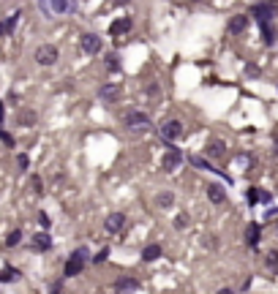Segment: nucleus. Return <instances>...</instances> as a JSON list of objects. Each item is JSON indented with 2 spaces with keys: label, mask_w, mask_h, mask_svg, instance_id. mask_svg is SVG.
Segmentation results:
<instances>
[{
  "label": "nucleus",
  "mask_w": 278,
  "mask_h": 294,
  "mask_svg": "<svg viewBox=\"0 0 278 294\" xmlns=\"http://www.w3.org/2000/svg\"><path fill=\"white\" fill-rule=\"evenodd\" d=\"M125 125L131 131H150L153 128V120H150V115H145V112H128V115H125Z\"/></svg>",
  "instance_id": "1"
},
{
  "label": "nucleus",
  "mask_w": 278,
  "mask_h": 294,
  "mask_svg": "<svg viewBox=\"0 0 278 294\" xmlns=\"http://www.w3.org/2000/svg\"><path fill=\"white\" fill-rule=\"evenodd\" d=\"M35 63H38V66H55L57 63V47L41 44V47L35 49Z\"/></svg>",
  "instance_id": "2"
},
{
  "label": "nucleus",
  "mask_w": 278,
  "mask_h": 294,
  "mask_svg": "<svg viewBox=\"0 0 278 294\" xmlns=\"http://www.w3.org/2000/svg\"><path fill=\"white\" fill-rule=\"evenodd\" d=\"M161 137L167 139V142L180 139L183 137V123H180V120H167V123L161 125Z\"/></svg>",
  "instance_id": "3"
},
{
  "label": "nucleus",
  "mask_w": 278,
  "mask_h": 294,
  "mask_svg": "<svg viewBox=\"0 0 278 294\" xmlns=\"http://www.w3.org/2000/svg\"><path fill=\"white\" fill-rule=\"evenodd\" d=\"M82 270H85V259H79V256L71 253L69 261H66V267H63V278H74V275H79Z\"/></svg>",
  "instance_id": "4"
},
{
  "label": "nucleus",
  "mask_w": 278,
  "mask_h": 294,
  "mask_svg": "<svg viewBox=\"0 0 278 294\" xmlns=\"http://www.w3.org/2000/svg\"><path fill=\"white\" fill-rule=\"evenodd\" d=\"M104 226H106V232H109V234H118L120 229L125 226V212H109L106 221H104Z\"/></svg>",
  "instance_id": "5"
},
{
  "label": "nucleus",
  "mask_w": 278,
  "mask_h": 294,
  "mask_svg": "<svg viewBox=\"0 0 278 294\" xmlns=\"http://www.w3.org/2000/svg\"><path fill=\"white\" fill-rule=\"evenodd\" d=\"M139 289V280L131 278V275H123V278L115 283V294H134Z\"/></svg>",
  "instance_id": "6"
},
{
  "label": "nucleus",
  "mask_w": 278,
  "mask_h": 294,
  "mask_svg": "<svg viewBox=\"0 0 278 294\" xmlns=\"http://www.w3.org/2000/svg\"><path fill=\"white\" fill-rule=\"evenodd\" d=\"M79 44H82V49L87 55H98V52H101V38H98L96 33H85Z\"/></svg>",
  "instance_id": "7"
},
{
  "label": "nucleus",
  "mask_w": 278,
  "mask_h": 294,
  "mask_svg": "<svg viewBox=\"0 0 278 294\" xmlns=\"http://www.w3.org/2000/svg\"><path fill=\"white\" fill-rule=\"evenodd\" d=\"M180 161H183V153L177 150V147H169L167 156H164V161H161V166H164L167 172H172V169H177V166H180Z\"/></svg>",
  "instance_id": "8"
},
{
  "label": "nucleus",
  "mask_w": 278,
  "mask_h": 294,
  "mask_svg": "<svg viewBox=\"0 0 278 294\" xmlns=\"http://www.w3.org/2000/svg\"><path fill=\"white\" fill-rule=\"evenodd\" d=\"M98 98H101V101H118V98H120V85L106 82L104 87L98 90Z\"/></svg>",
  "instance_id": "9"
},
{
  "label": "nucleus",
  "mask_w": 278,
  "mask_h": 294,
  "mask_svg": "<svg viewBox=\"0 0 278 294\" xmlns=\"http://www.w3.org/2000/svg\"><path fill=\"white\" fill-rule=\"evenodd\" d=\"M128 30H131V19H128V17H123V19H115V22H112L109 35H115V38H118V35L128 33Z\"/></svg>",
  "instance_id": "10"
},
{
  "label": "nucleus",
  "mask_w": 278,
  "mask_h": 294,
  "mask_svg": "<svg viewBox=\"0 0 278 294\" xmlns=\"http://www.w3.org/2000/svg\"><path fill=\"white\" fill-rule=\"evenodd\" d=\"M254 17L259 19V25H264V22L273 17V6L270 3H257V6H254Z\"/></svg>",
  "instance_id": "11"
},
{
  "label": "nucleus",
  "mask_w": 278,
  "mask_h": 294,
  "mask_svg": "<svg viewBox=\"0 0 278 294\" xmlns=\"http://www.w3.org/2000/svg\"><path fill=\"white\" fill-rule=\"evenodd\" d=\"M208 199L210 202H213V205H224V202H226V193H224V188L221 185H208Z\"/></svg>",
  "instance_id": "12"
},
{
  "label": "nucleus",
  "mask_w": 278,
  "mask_h": 294,
  "mask_svg": "<svg viewBox=\"0 0 278 294\" xmlns=\"http://www.w3.org/2000/svg\"><path fill=\"white\" fill-rule=\"evenodd\" d=\"M245 28H248V17H243V14H237V17H232V19H229V33H232V35H237V33H243Z\"/></svg>",
  "instance_id": "13"
},
{
  "label": "nucleus",
  "mask_w": 278,
  "mask_h": 294,
  "mask_svg": "<svg viewBox=\"0 0 278 294\" xmlns=\"http://www.w3.org/2000/svg\"><path fill=\"white\" fill-rule=\"evenodd\" d=\"M142 259H145V261H156V259H161V245H156V242H153V245H147L145 251H142Z\"/></svg>",
  "instance_id": "14"
},
{
  "label": "nucleus",
  "mask_w": 278,
  "mask_h": 294,
  "mask_svg": "<svg viewBox=\"0 0 278 294\" xmlns=\"http://www.w3.org/2000/svg\"><path fill=\"white\" fill-rule=\"evenodd\" d=\"M205 153H208L210 158H221L226 150H224V142H221V139H216V142H210V144H208V150H205Z\"/></svg>",
  "instance_id": "15"
},
{
  "label": "nucleus",
  "mask_w": 278,
  "mask_h": 294,
  "mask_svg": "<svg viewBox=\"0 0 278 294\" xmlns=\"http://www.w3.org/2000/svg\"><path fill=\"white\" fill-rule=\"evenodd\" d=\"M49 8H52V14H66L71 8V0H49Z\"/></svg>",
  "instance_id": "16"
},
{
  "label": "nucleus",
  "mask_w": 278,
  "mask_h": 294,
  "mask_svg": "<svg viewBox=\"0 0 278 294\" xmlns=\"http://www.w3.org/2000/svg\"><path fill=\"white\" fill-rule=\"evenodd\" d=\"M245 242H248L251 248L259 242V224H251L248 226V232H245Z\"/></svg>",
  "instance_id": "17"
},
{
  "label": "nucleus",
  "mask_w": 278,
  "mask_h": 294,
  "mask_svg": "<svg viewBox=\"0 0 278 294\" xmlns=\"http://www.w3.org/2000/svg\"><path fill=\"white\" fill-rule=\"evenodd\" d=\"M35 248H44V251H47V248H52V237H49L47 232H41V234H35Z\"/></svg>",
  "instance_id": "18"
},
{
  "label": "nucleus",
  "mask_w": 278,
  "mask_h": 294,
  "mask_svg": "<svg viewBox=\"0 0 278 294\" xmlns=\"http://www.w3.org/2000/svg\"><path fill=\"white\" fill-rule=\"evenodd\" d=\"M191 164L196 166V169H205V172H216L213 166H210V161H205L202 156H191Z\"/></svg>",
  "instance_id": "19"
},
{
  "label": "nucleus",
  "mask_w": 278,
  "mask_h": 294,
  "mask_svg": "<svg viewBox=\"0 0 278 294\" xmlns=\"http://www.w3.org/2000/svg\"><path fill=\"white\" fill-rule=\"evenodd\" d=\"M172 202H174V196L169 191H164V193H158V196H156V205H158V207H169Z\"/></svg>",
  "instance_id": "20"
},
{
  "label": "nucleus",
  "mask_w": 278,
  "mask_h": 294,
  "mask_svg": "<svg viewBox=\"0 0 278 294\" xmlns=\"http://www.w3.org/2000/svg\"><path fill=\"white\" fill-rule=\"evenodd\" d=\"M262 35H264V44H273V41H276V30H273L267 22L262 25Z\"/></svg>",
  "instance_id": "21"
},
{
  "label": "nucleus",
  "mask_w": 278,
  "mask_h": 294,
  "mask_svg": "<svg viewBox=\"0 0 278 294\" xmlns=\"http://www.w3.org/2000/svg\"><path fill=\"white\" fill-rule=\"evenodd\" d=\"M19 242H22V232H19V229H17V232H11V234L6 237V245H8V248L19 245Z\"/></svg>",
  "instance_id": "22"
},
{
  "label": "nucleus",
  "mask_w": 278,
  "mask_h": 294,
  "mask_svg": "<svg viewBox=\"0 0 278 294\" xmlns=\"http://www.w3.org/2000/svg\"><path fill=\"white\" fill-rule=\"evenodd\" d=\"M264 261H267V267H270L273 273H278V251H270Z\"/></svg>",
  "instance_id": "23"
},
{
  "label": "nucleus",
  "mask_w": 278,
  "mask_h": 294,
  "mask_svg": "<svg viewBox=\"0 0 278 294\" xmlns=\"http://www.w3.org/2000/svg\"><path fill=\"white\" fill-rule=\"evenodd\" d=\"M17 280V270H0V283H11Z\"/></svg>",
  "instance_id": "24"
},
{
  "label": "nucleus",
  "mask_w": 278,
  "mask_h": 294,
  "mask_svg": "<svg viewBox=\"0 0 278 294\" xmlns=\"http://www.w3.org/2000/svg\"><path fill=\"white\" fill-rule=\"evenodd\" d=\"M106 259H109V248H101V251L93 256V261H96V264H101V261H106Z\"/></svg>",
  "instance_id": "25"
},
{
  "label": "nucleus",
  "mask_w": 278,
  "mask_h": 294,
  "mask_svg": "<svg viewBox=\"0 0 278 294\" xmlns=\"http://www.w3.org/2000/svg\"><path fill=\"white\" fill-rule=\"evenodd\" d=\"M17 19H19V14L8 17V19H6V25H3V33H11V30H14V25H17Z\"/></svg>",
  "instance_id": "26"
},
{
  "label": "nucleus",
  "mask_w": 278,
  "mask_h": 294,
  "mask_svg": "<svg viewBox=\"0 0 278 294\" xmlns=\"http://www.w3.org/2000/svg\"><path fill=\"white\" fill-rule=\"evenodd\" d=\"M17 120H19V123H25V125H30L35 120V115H33V112H22V115H17Z\"/></svg>",
  "instance_id": "27"
},
{
  "label": "nucleus",
  "mask_w": 278,
  "mask_h": 294,
  "mask_svg": "<svg viewBox=\"0 0 278 294\" xmlns=\"http://www.w3.org/2000/svg\"><path fill=\"white\" fill-rule=\"evenodd\" d=\"M245 199H248V205H254V202H259V191H257V188H248V193H245Z\"/></svg>",
  "instance_id": "28"
},
{
  "label": "nucleus",
  "mask_w": 278,
  "mask_h": 294,
  "mask_svg": "<svg viewBox=\"0 0 278 294\" xmlns=\"http://www.w3.org/2000/svg\"><path fill=\"white\" fill-rule=\"evenodd\" d=\"M28 164H30V158H28V156H19V158H17V166H19V172L28 169Z\"/></svg>",
  "instance_id": "29"
},
{
  "label": "nucleus",
  "mask_w": 278,
  "mask_h": 294,
  "mask_svg": "<svg viewBox=\"0 0 278 294\" xmlns=\"http://www.w3.org/2000/svg\"><path fill=\"white\" fill-rule=\"evenodd\" d=\"M106 60H109V69H112V71H118V69H120V63H118V55H109V57H106Z\"/></svg>",
  "instance_id": "30"
},
{
  "label": "nucleus",
  "mask_w": 278,
  "mask_h": 294,
  "mask_svg": "<svg viewBox=\"0 0 278 294\" xmlns=\"http://www.w3.org/2000/svg\"><path fill=\"white\" fill-rule=\"evenodd\" d=\"M38 224H41L44 229L49 226V215H47V212H38Z\"/></svg>",
  "instance_id": "31"
},
{
  "label": "nucleus",
  "mask_w": 278,
  "mask_h": 294,
  "mask_svg": "<svg viewBox=\"0 0 278 294\" xmlns=\"http://www.w3.org/2000/svg\"><path fill=\"white\" fill-rule=\"evenodd\" d=\"M0 139H3V142H6V144H14V139H11V134H6V131H0Z\"/></svg>",
  "instance_id": "32"
},
{
  "label": "nucleus",
  "mask_w": 278,
  "mask_h": 294,
  "mask_svg": "<svg viewBox=\"0 0 278 294\" xmlns=\"http://www.w3.org/2000/svg\"><path fill=\"white\" fill-rule=\"evenodd\" d=\"M276 215H278V207H270V210L264 212V218H267V221H270V218H276Z\"/></svg>",
  "instance_id": "33"
},
{
  "label": "nucleus",
  "mask_w": 278,
  "mask_h": 294,
  "mask_svg": "<svg viewBox=\"0 0 278 294\" xmlns=\"http://www.w3.org/2000/svg\"><path fill=\"white\" fill-rule=\"evenodd\" d=\"M30 185H33L35 191H41V177H33V180H30Z\"/></svg>",
  "instance_id": "34"
},
{
  "label": "nucleus",
  "mask_w": 278,
  "mask_h": 294,
  "mask_svg": "<svg viewBox=\"0 0 278 294\" xmlns=\"http://www.w3.org/2000/svg\"><path fill=\"white\" fill-rule=\"evenodd\" d=\"M3 117H6V106L0 104V125H3Z\"/></svg>",
  "instance_id": "35"
},
{
  "label": "nucleus",
  "mask_w": 278,
  "mask_h": 294,
  "mask_svg": "<svg viewBox=\"0 0 278 294\" xmlns=\"http://www.w3.org/2000/svg\"><path fill=\"white\" fill-rule=\"evenodd\" d=\"M60 286H63V283H55V286H52V292H49V294H60Z\"/></svg>",
  "instance_id": "36"
},
{
  "label": "nucleus",
  "mask_w": 278,
  "mask_h": 294,
  "mask_svg": "<svg viewBox=\"0 0 278 294\" xmlns=\"http://www.w3.org/2000/svg\"><path fill=\"white\" fill-rule=\"evenodd\" d=\"M216 294H235L232 289H221V292H216Z\"/></svg>",
  "instance_id": "37"
},
{
  "label": "nucleus",
  "mask_w": 278,
  "mask_h": 294,
  "mask_svg": "<svg viewBox=\"0 0 278 294\" xmlns=\"http://www.w3.org/2000/svg\"><path fill=\"white\" fill-rule=\"evenodd\" d=\"M115 3H118V6H125V3H128V0H115Z\"/></svg>",
  "instance_id": "38"
},
{
  "label": "nucleus",
  "mask_w": 278,
  "mask_h": 294,
  "mask_svg": "<svg viewBox=\"0 0 278 294\" xmlns=\"http://www.w3.org/2000/svg\"><path fill=\"white\" fill-rule=\"evenodd\" d=\"M0 33H3V25H0Z\"/></svg>",
  "instance_id": "39"
},
{
  "label": "nucleus",
  "mask_w": 278,
  "mask_h": 294,
  "mask_svg": "<svg viewBox=\"0 0 278 294\" xmlns=\"http://www.w3.org/2000/svg\"><path fill=\"white\" fill-rule=\"evenodd\" d=\"M273 3H276V0H273Z\"/></svg>",
  "instance_id": "40"
}]
</instances>
